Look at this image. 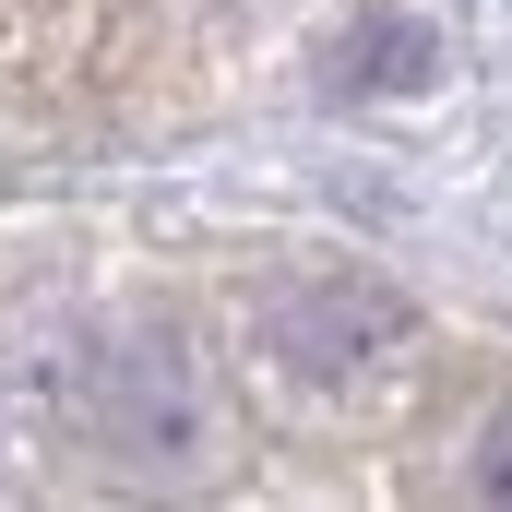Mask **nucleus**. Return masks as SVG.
Here are the masks:
<instances>
[{
  "label": "nucleus",
  "instance_id": "obj_1",
  "mask_svg": "<svg viewBox=\"0 0 512 512\" xmlns=\"http://www.w3.org/2000/svg\"><path fill=\"white\" fill-rule=\"evenodd\" d=\"M84 417H96V441L120 453L131 477H191V465L215 453L203 370H191V346H179L167 322H120V334L96 346V370H84Z\"/></svg>",
  "mask_w": 512,
  "mask_h": 512
},
{
  "label": "nucleus",
  "instance_id": "obj_2",
  "mask_svg": "<svg viewBox=\"0 0 512 512\" xmlns=\"http://www.w3.org/2000/svg\"><path fill=\"white\" fill-rule=\"evenodd\" d=\"M405 298L370 286V274H298V286H274L262 298V346L298 370V382H358L382 346H405Z\"/></svg>",
  "mask_w": 512,
  "mask_h": 512
},
{
  "label": "nucleus",
  "instance_id": "obj_3",
  "mask_svg": "<svg viewBox=\"0 0 512 512\" xmlns=\"http://www.w3.org/2000/svg\"><path fill=\"white\" fill-rule=\"evenodd\" d=\"M465 489H477V501H512V393L477 417V465H465Z\"/></svg>",
  "mask_w": 512,
  "mask_h": 512
}]
</instances>
